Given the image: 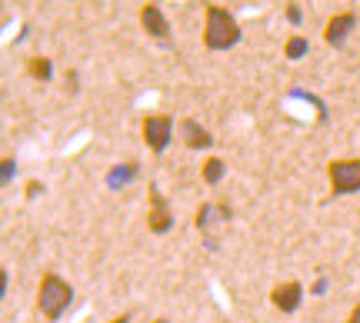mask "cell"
I'll use <instances>...</instances> for the list:
<instances>
[{
	"label": "cell",
	"instance_id": "6da1fadb",
	"mask_svg": "<svg viewBox=\"0 0 360 323\" xmlns=\"http://www.w3.org/2000/svg\"><path fill=\"white\" fill-rule=\"evenodd\" d=\"M240 44V24L231 11H224L220 4H207L204 7V47L207 51H231Z\"/></svg>",
	"mask_w": 360,
	"mask_h": 323
},
{
	"label": "cell",
	"instance_id": "7a4b0ae2",
	"mask_svg": "<svg viewBox=\"0 0 360 323\" xmlns=\"http://www.w3.org/2000/svg\"><path fill=\"white\" fill-rule=\"evenodd\" d=\"M70 303H74V286L60 273H44L37 284V310L44 313V320H60Z\"/></svg>",
	"mask_w": 360,
	"mask_h": 323
},
{
	"label": "cell",
	"instance_id": "3957f363",
	"mask_svg": "<svg viewBox=\"0 0 360 323\" xmlns=\"http://www.w3.org/2000/svg\"><path fill=\"white\" fill-rule=\"evenodd\" d=\"M327 180L337 197H347L360 190V160L357 157H340L327 164Z\"/></svg>",
	"mask_w": 360,
	"mask_h": 323
},
{
	"label": "cell",
	"instance_id": "277c9868",
	"mask_svg": "<svg viewBox=\"0 0 360 323\" xmlns=\"http://www.w3.org/2000/svg\"><path fill=\"white\" fill-rule=\"evenodd\" d=\"M174 127H177V120L170 114H147L141 120V137L154 154H164L174 140Z\"/></svg>",
	"mask_w": 360,
	"mask_h": 323
},
{
	"label": "cell",
	"instance_id": "5b68a950",
	"mask_svg": "<svg viewBox=\"0 0 360 323\" xmlns=\"http://www.w3.org/2000/svg\"><path fill=\"white\" fill-rule=\"evenodd\" d=\"M354 27H357V13H354V11L334 13V17L323 24V40H327V47L340 51V47L347 44V37L354 34Z\"/></svg>",
	"mask_w": 360,
	"mask_h": 323
},
{
	"label": "cell",
	"instance_id": "8992f818",
	"mask_svg": "<svg viewBox=\"0 0 360 323\" xmlns=\"http://www.w3.org/2000/svg\"><path fill=\"white\" fill-rule=\"evenodd\" d=\"M270 303L277 313H297L300 303H304V284L297 280H287V284H277L270 290Z\"/></svg>",
	"mask_w": 360,
	"mask_h": 323
},
{
	"label": "cell",
	"instance_id": "52a82bcc",
	"mask_svg": "<svg viewBox=\"0 0 360 323\" xmlns=\"http://www.w3.org/2000/svg\"><path fill=\"white\" fill-rule=\"evenodd\" d=\"M147 227L150 233H167L174 227V213H170V204L164 200V194L150 187V210H147Z\"/></svg>",
	"mask_w": 360,
	"mask_h": 323
},
{
	"label": "cell",
	"instance_id": "ba28073f",
	"mask_svg": "<svg viewBox=\"0 0 360 323\" xmlns=\"http://www.w3.org/2000/svg\"><path fill=\"white\" fill-rule=\"evenodd\" d=\"M177 133H180V140H184V147H191V150H207V147H214V133L207 127H200L193 117H184V120H180Z\"/></svg>",
	"mask_w": 360,
	"mask_h": 323
},
{
	"label": "cell",
	"instance_id": "9c48e42d",
	"mask_svg": "<svg viewBox=\"0 0 360 323\" xmlns=\"http://www.w3.org/2000/svg\"><path fill=\"white\" fill-rule=\"evenodd\" d=\"M141 27L150 34V37H157V40H167L170 37V20H167V13L160 11L157 4H143V7H141Z\"/></svg>",
	"mask_w": 360,
	"mask_h": 323
},
{
	"label": "cell",
	"instance_id": "30bf717a",
	"mask_svg": "<svg viewBox=\"0 0 360 323\" xmlns=\"http://www.w3.org/2000/svg\"><path fill=\"white\" fill-rule=\"evenodd\" d=\"M224 173H227L224 160H220V157H207L204 167H200V180H204L207 187H217V183L224 180Z\"/></svg>",
	"mask_w": 360,
	"mask_h": 323
},
{
	"label": "cell",
	"instance_id": "8fae6325",
	"mask_svg": "<svg viewBox=\"0 0 360 323\" xmlns=\"http://www.w3.org/2000/svg\"><path fill=\"white\" fill-rule=\"evenodd\" d=\"M27 74L34 80H44V84H47V80L53 77V64L47 57H30V60H27Z\"/></svg>",
	"mask_w": 360,
	"mask_h": 323
},
{
	"label": "cell",
	"instance_id": "7c38bea8",
	"mask_svg": "<svg viewBox=\"0 0 360 323\" xmlns=\"http://www.w3.org/2000/svg\"><path fill=\"white\" fill-rule=\"evenodd\" d=\"M307 51H310V40L300 37V34H294V37L283 44V57H287V60H300Z\"/></svg>",
	"mask_w": 360,
	"mask_h": 323
},
{
	"label": "cell",
	"instance_id": "4fadbf2b",
	"mask_svg": "<svg viewBox=\"0 0 360 323\" xmlns=\"http://www.w3.org/2000/svg\"><path fill=\"white\" fill-rule=\"evenodd\" d=\"M13 177V157H4V183H11Z\"/></svg>",
	"mask_w": 360,
	"mask_h": 323
},
{
	"label": "cell",
	"instance_id": "5bb4252c",
	"mask_svg": "<svg viewBox=\"0 0 360 323\" xmlns=\"http://www.w3.org/2000/svg\"><path fill=\"white\" fill-rule=\"evenodd\" d=\"M40 194H44V183H40V180L27 183V197H40Z\"/></svg>",
	"mask_w": 360,
	"mask_h": 323
},
{
	"label": "cell",
	"instance_id": "9a60e30c",
	"mask_svg": "<svg viewBox=\"0 0 360 323\" xmlns=\"http://www.w3.org/2000/svg\"><path fill=\"white\" fill-rule=\"evenodd\" d=\"M287 17H290V24H300V7H297V4H287Z\"/></svg>",
	"mask_w": 360,
	"mask_h": 323
},
{
	"label": "cell",
	"instance_id": "2e32d148",
	"mask_svg": "<svg viewBox=\"0 0 360 323\" xmlns=\"http://www.w3.org/2000/svg\"><path fill=\"white\" fill-rule=\"evenodd\" d=\"M344 323H360V303H354V307H350V313H347V320Z\"/></svg>",
	"mask_w": 360,
	"mask_h": 323
},
{
	"label": "cell",
	"instance_id": "e0dca14e",
	"mask_svg": "<svg viewBox=\"0 0 360 323\" xmlns=\"http://www.w3.org/2000/svg\"><path fill=\"white\" fill-rule=\"evenodd\" d=\"M107 323H130V317H114V320H107Z\"/></svg>",
	"mask_w": 360,
	"mask_h": 323
},
{
	"label": "cell",
	"instance_id": "ac0fdd59",
	"mask_svg": "<svg viewBox=\"0 0 360 323\" xmlns=\"http://www.w3.org/2000/svg\"><path fill=\"white\" fill-rule=\"evenodd\" d=\"M154 323H170V320H167V317H157V320H154Z\"/></svg>",
	"mask_w": 360,
	"mask_h": 323
}]
</instances>
